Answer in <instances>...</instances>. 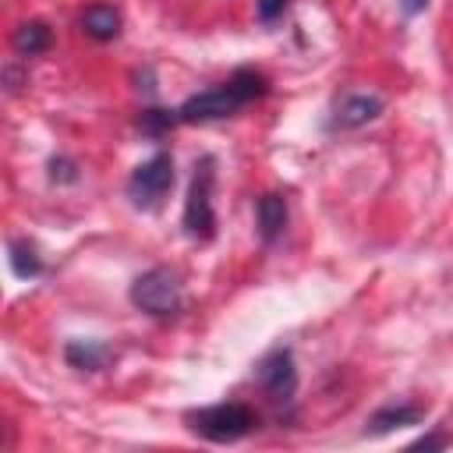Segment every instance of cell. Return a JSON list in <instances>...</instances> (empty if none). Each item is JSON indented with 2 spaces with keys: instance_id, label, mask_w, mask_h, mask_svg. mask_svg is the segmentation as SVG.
Here are the masks:
<instances>
[{
  "instance_id": "cell-1",
  "label": "cell",
  "mask_w": 453,
  "mask_h": 453,
  "mask_svg": "<svg viewBox=\"0 0 453 453\" xmlns=\"http://www.w3.org/2000/svg\"><path fill=\"white\" fill-rule=\"evenodd\" d=\"M269 92V78L255 67H237L226 81L205 88V92H195L188 96L180 106H177V120L180 124H205V120H223V117H234L241 113L244 106H251L255 99H262Z\"/></svg>"
},
{
  "instance_id": "cell-2",
  "label": "cell",
  "mask_w": 453,
  "mask_h": 453,
  "mask_svg": "<svg viewBox=\"0 0 453 453\" xmlns=\"http://www.w3.org/2000/svg\"><path fill=\"white\" fill-rule=\"evenodd\" d=\"M255 425H258L255 407H248L241 400L209 403V407H198V411L188 414V428L198 439H209V442H237L248 432H255Z\"/></svg>"
},
{
  "instance_id": "cell-3",
  "label": "cell",
  "mask_w": 453,
  "mask_h": 453,
  "mask_svg": "<svg viewBox=\"0 0 453 453\" xmlns=\"http://www.w3.org/2000/svg\"><path fill=\"white\" fill-rule=\"evenodd\" d=\"M131 304L152 319H170L184 308V283L170 265H152L131 283Z\"/></svg>"
},
{
  "instance_id": "cell-4",
  "label": "cell",
  "mask_w": 453,
  "mask_h": 453,
  "mask_svg": "<svg viewBox=\"0 0 453 453\" xmlns=\"http://www.w3.org/2000/svg\"><path fill=\"white\" fill-rule=\"evenodd\" d=\"M212 188H216V159L202 156L195 163L188 198H184V234L191 241H212L216 237V209H212Z\"/></svg>"
},
{
  "instance_id": "cell-5",
  "label": "cell",
  "mask_w": 453,
  "mask_h": 453,
  "mask_svg": "<svg viewBox=\"0 0 453 453\" xmlns=\"http://www.w3.org/2000/svg\"><path fill=\"white\" fill-rule=\"evenodd\" d=\"M173 188V156L170 152H156L145 163H138L127 177V198L134 209H159L163 198Z\"/></svg>"
},
{
  "instance_id": "cell-6",
  "label": "cell",
  "mask_w": 453,
  "mask_h": 453,
  "mask_svg": "<svg viewBox=\"0 0 453 453\" xmlns=\"http://www.w3.org/2000/svg\"><path fill=\"white\" fill-rule=\"evenodd\" d=\"M255 382L262 386V393L276 403H290L297 393V365L290 347H273L258 365H255Z\"/></svg>"
},
{
  "instance_id": "cell-7",
  "label": "cell",
  "mask_w": 453,
  "mask_h": 453,
  "mask_svg": "<svg viewBox=\"0 0 453 453\" xmlns=\"http://www.w3.org/2000/svg\"><path fill=\"white\" fill-rule=\"evenodd\" d=\"M382 99L375 92H347L333 103V113H329V131H354V127H365L368 120H375L382 113Z\"/></svg>"
},
{
  "instance_id": "cell-8",
  "label": "cell",
  "mask_w": 453,
  "mask_h": 453,
  "mask_svg": "<svg viewBox=\"0 0 453 453\" xmlns=\"http://www.w3.org/2000/svg\"><path fill=\"white\" fill-rule=\"evenodd\" d=\"M255 223L265 244H273L287 230V198L280 191H265L255 198Z\"/></svg>"
},
{
  "instance_id": "cell-9",
  "label": "cell",
  "mask_w": 453,
  "mask_h": 453,
  "mask_svg": "<svg viewBox=\"0 0 453 453\" xmlns=\"http://www.w3.org/2000/svg\"><path fill=\"white\" fill-rule=\"evenodd\" d=\"M425 418V407L421 403H411V400H400V403H386L379 407L372 418H368V435H386L393 428H403V425H418Z\"/></svg>"
},
{
  "instance_id": "cell-10",
  "label": "cell",
  "mask_w": 453,
  "mask_h": 453,
  "mask_svg": "<svg viewBox=\"0 0 453 453\" xmlns=\"http://www.w3.org/2000/svg\"><path fill=\"white\" fill-rule=\"evenodd\" d=\"M78 25H81V32H85L88 39H96V42H110V39L120 35V14H117L110 4H92V7H85L81 18H78Z\"/></svg>"
},
{
  "instance_id": "cell-11",
  "label": "cell",
  "mask_w": 453,
  "mask_h": 453,
  "mask_svg": "<svg viewBox=\"0 0 453 453\" xmlns=\"http://www.w3.org/2000/svg\"><path fill=\"white\" fill-rule=\"evenodd\" d=\"M11 46H14L18 57H39V53H46V50L53 46V32H50L46 21H35V18H32V21H21V25L14 28Z\"/></svg>"
},
{
  "instance_id": "cell-12",
  "label": "cell",
  "mask_w": 453,
  "mask_h": 453,
  "mask_svg": "<svg viewBox=\"0 0 453 453\" xmlns=\"http://www.w3.org/2000/svg\"><path fill=\"white\" fill-rule=\"evenodd\" d=\"M64 357L78 372H99V368H106V361L113 357V350L106 343H99V340H71L64 347Z\"/></svg>"
},
{
  "instance_id": "cell-13",
  "label": "cell",
  "mask_w": 453,
  "mask_h": 453,
  "mask_svg": "<svg viewBox=\"0 0 453 453\" xmlns=\"http://www.w3.org/2000/svg\"><path fill=\"white\" fill-rule=\"evenodd\" d=\"M7 262H11V269H14V276H21V280H35V276H42V258H39V251H35V244L32 241H25V237H14L11 244H7Z\"/></svg>"
},
{
  "instance_id": "cell-14",
  "label": "cell",
  "mask_w": 453,
  "mask_h": 453,
  "mask_svg": "<svg viewBox=\"0 0 453 453\" xmlns=\"http://www.w3.org/2000/svg\"><path fill=\"white\" fill-rule=\"evenodd\" d=\"M177 124H180L177 120V110H142V117H138V127L145 134H152V138H163Z\"/></svg>"
},
{
  "instance_id": "cell-15",
  "label": "cell",
  "mask_w": 453,
  "mask_h": 453,
  "mask_svg": "<svg viewBox=\"0 0 453 453\" xmlns=\"http://www.w3.org/2000/svg\"><path fill=\"white\" fill-rule=\"evenodd\" d=\"M50 177L57 184H71V180H78V163L67 159V156H53L50 159Z\"/></svg>"
},
{
  "instance_id": "cell-16",
  "label": "cell",
  "mask_w": 453,
  "mask_h": 453,
  "mask_svg": "<svg viewBox=\"0 0 453 453\" xmlns=\"http://www.w3.org/2000/svg\"><path fill=\"white\" fill-rule=\"evenodd\" d=\"M287 7H290V0H255V14H258L262 25L280 21L287 14Z\"/></svg>"
},
{
  "instance_id": "cell-17",
  "label": "cell",
  "mask_w": 453,
  "mask_h": 453,
  "mask_svg": "<svg viewBox=\"0 0 453 453\" xmlns=\"http://www.w3.org/2000/svg\"><path fill=\"white\" fill-rule=\"evenodd\" d=\"M449 439L446 435H421L418 442H414V449H435V446H446Z\"/></svg>"
},
{
  "instance_id": "cell-18",
  "label": "cell",
  "mask_w": 453,
  "mask_h": 453,
  "mask_svg": "<svg viewBox=\"0 0 453 453\" xmlns=\"http://www.w3.org/2000/svg\"><path fill=\"white\" fill-rule=\"evenodd\" d=\"M400 7H403V14H421L428 7V0H400Z\"/></svg>"
}]
</instances>
